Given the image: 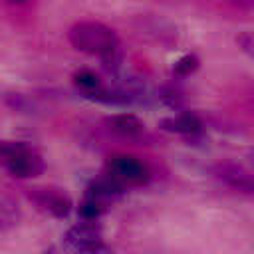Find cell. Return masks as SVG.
<instances>
[{
    "label": "cell",
    "mask_w": 254,
    "mask_h": 254,
    "mask_svg": "<svg viewBox=\"0 0 254 254\" xmlns=\"http://www.w3.org/2000/svg\"><path fill=\"white\" fill-rule=\"evenodd\" d=\"M8 173L12 177H18V179H30V177H38L42 171H44V159L34 153L30 147L24 149L22 153L10 157L8 161H4Z\"/></svg>",
    "instance_id": "5"
},
{
    "label": "cell",
    "mask_w": 254,
    "mask_h": 254,
    "mask_svg": "<svg viewBox=\"0 0 254 254\" xmlns=\"http://www.w3.org/2000/svg\"><path fill=\"white\" fill-rule=\"evenodd\" d=\"M67 38L75 50L101 56V58L119 50V38L115 30H111L109 26L101 22H93V20L73 24L67 32Z\"/></svg>",
    "instance_id": "1"
},
{
    "label": "cell",
    "mask_w": 254,
    "mask_h": 254,
    "mask_svg": "<svg viewBox=\"0 0 254 254\" xmlns=\"http://www.w3.org/2000/svg\"><path fill=\"white\" fill-rule=\"evenodd\" d=\"M20 220V206L18 202L0 190V230H8L12 226H16Z\"/></svg>",
    "instance_id": "10"
},
{
    "label": "cell",
    "mask_w": 254,
    "mask_h": 254,
    "mask_svg": "<svg viewBox=\"0 0 254 254\" xmlns=\"http://www.w3.org/2000/svg\"><path fill=\"white\" fill-rule=\"evenodd\" d=\"M214 173L224 185H228V187H232L236 190L254 194V175H250L240 165H236V163H220L214 169Z\"/></svg>",
    "instance_id": "6"
},
{
    "label": "cell",
    "mask_w": 254,
    "mask_h": 254,
    "mask_svg": "<svg viewBox=\"0 0 254 254\" xmlns=\"http://www.w3.org/2000/svg\"><path fill=\"white\" fill-rule=\"evenodd\" d=\"M123 189H125V187H123L121 183H117L115 179H111V177L107 175V177H103V179L93 181V183L89 185V189H87V194H85V196L95 198V200H99V202L107 204L109 200H113V198L121 196V194H123Z\"/></svg>",
    "instance_id": "9"
},
{
    "label": "cell",
    "mask_w": 254,
    "mask_h": 254,
    "mask_svg": "<svg viewBox=\"0 0 254 254\" xmlns=\"http://www.w3.org/2000/svg\"><path fill=\"white\" fill-rule=\"evenodd\" d=\"M101 242V226L97 224V220H83L79 224H73L64 234V248L69 254H87Z\"/></svg>",
    "instance_id": "3"
},
{
    "label": "cell",
    "mask_w": 254,
    "mask_h": 254,
    "mask_svg": "<svg viewBox=\"0 0 254 254\" xmlns=\"http://www.w3.org/2000/svg\"><path fill=\"white\" fill-rule=\"evenodd\" d=\"M73 81H75V85L87 95V97H91L93 93H97L103 85H101V81H99V77L95 75V73H91V71H79V73H75L73 75Z\"/></svg>",
    "instance_id": "11"
},
{
    "label": "cell",
    "mask_w": 254,
    "mask_h": 254,
    "mask_svg": "<svg viewBox=\"0 0 254 254\" xmlns=\"http://www.w3.org/2000/svg\"><path fill=\"white\" fill-rule=\"evenodd\" d=\"M28 198L44 212L56 216V218H65L71 212V198L62 190L54 187H34L28 189Z\"/></svg>",
    "instance_id": "4"
},
{
    "label": "cell",
    "mask_w": 254,
    "mask_h": 254,
    "mask_svg": "<svg viewBox=\"0 0 254 254\" xmlns=\"http://www.w3.org/2000/svg\"><path fill=\"white\" fill-rule=\"evenodd\" d=\"M105 125L111 133L125 137V139H135L145 131V123L133 115V113H117L105 119Z\"/></svg>",
    "instance_id": "7"
},
{
    "label": "cell",
    "mask_w": 254,
    "mask_h": 254,
    "mask_svg": "<svg viewBox=\"0 0 254 254\" xmlns=\"http://www.w3.org/2000/svg\"><path fill=\"white\" fill-rule=\"evenodd\" d=\"M103 212H105V204L95 200V198L85 196V200L79 204V216L83 220H97Z\"/></svg>",
    "instance_id": "12"
},
{
    "label": "cell",
    "mask_w": 254,
    "mask_h": 254,
    "mask_svg": "<svg viewBox=\"0 0 254 254\" xmlns=\"http://www.w3.org/2000/svg\"><path fill=\"white\" fill-rule=\"evenodd\" d=\"M159 125H161V129L179 133V135H196L202 129V123L194 113H179L173 117H165V119H161Z\"/></svg>",
    "instance_id": "8"
},
{
    "label": "cell",
    "mask_w": 254,
    "mask_h": 254,
    "mask_svg": "<svg viewBox=\"0 0 254 254\" xmlns=\"http://www.w3.org/2000/svg\"><path fill=\"white\" fill-rule=\"evenodd\" d=\"M236 44L240 46V50L250 56L254 60V32H242L236 36Z\"/></svg>",
    "instance_id": "16"
},
{
    "label": "cell",
    "mask_w": 254,
    "mask_h": 254,
    "mask_svg": "<svg viewBox=\"0 0 254 254\" xmlns=\"http://www.w3.org/2000/svg\"><path fill=\"white\" fill-rule=\"evenodd\" d=\"M8 4H26V2H30V0H6Z\"/></svg>",
    "instance_id": "18"
},
{
    "label": "cell",
    "mask_w": 254,
    "mask_h": 254,
    "mask_svg": "<svg viewBox=\"0 0 254 254\" xmlns=\"http://www.w3.org/2000/svg\"><path fill=\"white\" fill-rule=\"evenodd\" d=\"M105 171L111 179H115L117 183H121L123 187H139L145 185L151 177L147 165L143 161H139L133 155H125V153H117L111 155L105 163Z\"/></svg>",
    "instance_id": "2"
},
{
    "label": "cell",
    "mask_w": 254,
    "mask_h": 254,
    "mask_svg": "<svg viewBox=\"0 0 254 254\" xmlns=\"http://www.w3.org/2000/svg\"><path fill=\"white\" fill-rule=\"evenodd\" d=\"M230 2L232 6H238V8H254V0H226Z\"/></svg>",
    "instance_id": "17"
},
{
    "label": "cell",
    "mask_w": 254,
    "mask_h": 254,
    "mask_svg": "<svg viewBox=\"0 0 254 254\" xmlns=\"http://www.w3.org/2000/svg\"><path fill=\"white\" fill-rule=\"evenodd\" d=\"M46 254H56V250H54V248H50V250H48Z\"/></svg>",
    "instance_id": "19"
},
{
    "label": "cell",
    "mask_w": 254,
    "mask_h": 254,
    "mask_svg": "<svg viewBox=\"0 0 254 254\" xmlns=\"http://www.w3.org/2000/svg\"><path fill=\"white\" fill-rule=\"evenodd\" d=\"M161 99H163L169 107H181V103H183V95H181V91H179L177 87H173V85L163 87V91H161Z\"/></svg>",
    "instance_id": "15"
},
{
    "label": "cell",
    "mask_w": 254,
    "mask_h": 254,
    "mask_svg": "<svg viewBox=\"0 0 254 254\" xmlns=\"http://www.w3.org/2000/svg\"><path fill=\"white\" fill-rule=\"evenodd\" d=\"M198 69V58L194 54H185L183 58H179L175 64H173V71L177 75H190L192 71Z\"/></svg>",
    "instance_id": "13"
},
{
    "label": "cell",
    "mask_w": 254,
    "mask_h": 254,
    "mask_svg": "<svg viewBox=\"0 0 254 254\" xmlns=\"http://www.w3.org/2000/svg\"><path fill=\"white\" fill-rule=\"evenodd\" d=\"M24 149H28L26 143H20V141H0V161H8L10 157L22 153Z\"/></svg>",
    "instance_id": "14"
}]
</instances>
